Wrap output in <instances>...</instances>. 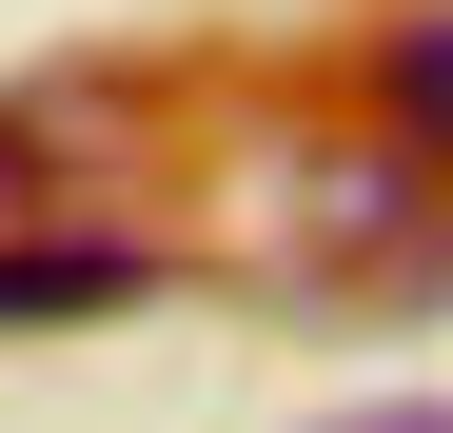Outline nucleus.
<instances>
[{
	"instance_id": "f03ea898",
	"label": "nucleus",
	"mask_w": 453,
	"mask_h": 433,
	"mask_svg": "<svg viewBox=\"0 0 453 433\" xmlns=\"http://www.w3.org/2000/svg\"><path fill=\"white\" fill-rule=\"evenodd\" d=\"M395 99H414V138H453V20H414V40H395Z\"/></svg>"
},
{
	"instance_id": "7ed1b4c3",
	"label": "nucleus",
	"mask_w": 453,
	"mask_h": 433,
	"mask_svg": "<svg viewBox=\"0 0 453 433\" xmlns=\"http://www.w3.org/2000/svg\"><path fill=\"white\" fill-rule=\"evenodd\" d=\"M355 433H453V414H355Z\"/></svg>"
},
{
	"instance_id": "f257e3e1",
	"label": "nucleus",
	"mask_w": 453,
	"mask_h": 433,
	"mask_svg": "<svg viewBox=\"0 0 453 433\" xmlns=\"http://www.w3.org/2000/svg\"><path fill=\"white\" fill-rule=\"evenodd\" d=\"M158 256H119V237H0V315H119Z\"/></svg>"
}]
</instances>
